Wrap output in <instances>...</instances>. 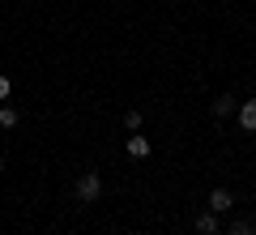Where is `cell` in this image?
<instances>
[{
  "mask_svg": "<svg viewBox=\"0 0 256 235\" xmlns=\"http://www.w3.org/2000/svg\"><path fill=\"white\" fill-rule=\"evenodd\" d=\"M98 192H102L98 171H86L82 180H77V201H98Z\"/></svg>",
  "mask_w": 256,
  "mask_h": 235,
  "instance_id": "1",
  "label": "cell"
},
{
  "mask_svg": "<svg viewBox=\"0 0 256 235\" xmlns=\"http://www.w3.org/2000/svg\"><path fill=\"white\" fill-rule=\"evenodd\" d=\"M214 116H230V99L222 94V99H214Z\"/></svg>",
  "mask_w": 256,
  "mask_h": 235,
  "instance_id": "9",
  "label": "cell"
},
{
  "mask_svg": "<svg viewBox=\"0 0 256 235\" xmlns=\"http://www.w3.org/2000/svg\"><path fill=\"white\" fill-rule=\"evenodd\" d=\"M18 107H0V128H13V124H18Z\"/></svg>",
  "mask_w": 256,
  "mask_h": 235,
  "instance_id": "7",
  "label": "cell"
},
{
  "mask_svg": "<svg viewBox=\"0 0 256 235\" xmlns=\"http://www.w3.org/2000/svg\"><path fill=\"white\" fill-rule=\"evenodd\" d=\"M9 90H13V82L4 77V73H0V99H9Z\"/></svg>",
  "mask_w": 256,
  "mask_h": 235,
  "instance_id": "10",
  "label": "cell"
},
{
  "mask_svg": "<svg viewBox=\"0 0 256 235\" xmlns=\"http://www.w3.org/2000/svg\"><path fill=\"white\" fill-rule=\"evenodd\" d=\"M230 205H235V197H230L226 188H214V192H210V209H214V214H226Z\"/></svg>",
  "mask_w": 256,
  "mask_h": 235,
  "instance_id": "2",
  "label": "cell"
},
{
  "mask_svg": "<svg viewBox=\"0 0 256 235\" xmlns=\"http://www.w3.org/2000/svg\"><path fill=\"white\" fill-rule=\"evenodd\" d=\"M124 128H128V133H137V128H141V111H128V116H124Z\"/></svg>",
  "mask_w": 256,
  "mask_h": 235,
  "instance_id": "8",
  "label": "cell"
},
{
  "mask_svg": "<svg viewBox=\"0 0 256 235\" xmlns=\"http://www.w3.org/2000/svg\"><path fill=\"white\" fill-rule=\"evenodd\" d=\"M128 154H132V158H150V141L132 133V137H128Z\"/></svg>",
  "mask_w": 256,
  "mask_h": 235,
  "instance_id": "5",
  "label": "cell"
},
{
  "mask_svg": "<svg viewBox=\"0 0 256 235\" xmlns=\"http://www.w3.org/2000/svg\"><path fill=\"white\" fill-rule=\"evenodd\" d=\"M239 124H244L248 133H256V99H248L244 107H239Z\"/></svg>",
  "mask_w": 256,
  "mask_h": 235,
  "instance_id": "4",
  "label": "cell"
},
{
  "mask_svg": "<svg viewBox=\"0 0 256 235\" xmlns=\"http://www.w3.org/2000/svg\"><path fill=\"white\" fill-rule=\"evenodd\" d=\"M226 235H256V222H252V218H235Z\"/></svg>",
  "mask_w": 256,
  "mask_h": 235,
  "instance_id": "6",
  "label": "cell"
},
{
  "mask_svg": "<svg viewBox=\"0 0 256 235\" xmlns=\"http://www.w3.org/2000/svg\"><path fill=\"white\" fill-rule=\"evenodd\" d=\"M196 231H201V235H218V214H214V209L196 214Z\"/></svg>",
  "mask_w": 256,
  "mask_h": 235,
  "instance_id": "3",
  "label": "cell"
}]
</instances>
